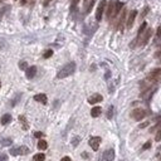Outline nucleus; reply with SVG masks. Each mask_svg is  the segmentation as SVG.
Wrapping results in <instances>:
<instances>
[{"instance_id":"nucleus-1","label":"nucleus","mask_w":161,"mask_h":161,"mask_svg":"<svg viewBox=\"0 0 161 161\" xmlns=\"http://www.w3.org/2000/svg\"><path fill=\"white\" fill-rule=\"evenodd\" d=\"M74 69H76V63L71 62V63L66 64L63 68H62L61 71H59V72H58L57 77H58V78H66V77H68V76L73 74Z\"/></svg>"},{"instance_id":"nucleus-2","label":"nucleus","mask_w":161,"mask_h":161,"mask_svg":"<svg viewBox=\"0 0 161 161\" xmlns=\"http://www.w3.org/2000/svg\"><path fill=\"white\" fill-rule=\"evenodd\" d=\"M29 150L28 147H25V146H19V147H13L10 149L9 151V154L13 156H18V155H25V154H28Z\"/></svg>"},{"instance_id":"nucleus-3","label":"nucleus","mask_w":161,"mask_h":161,"mask_svg":"<svg viewBox=\"0 0 161 161\" xmlns=\"http://www.w3.org/2000/svg\"><path fill=\"white\" fill-rule=\"evenodd\" d=\"M131 116L133 117V120L136 121H141L145 118V116H146V111L142 108H136L132 111V113H131Z\"/></svg>"},{"instance_id":"nucleus-4","label":"nucleus","mask_w":161,"mask_h":161,"mask_svg":"<svg viewBox=\"0 0 161 161\" xmlns=\"http://www.w3.org/2000/svg\"><path fill=\"white\" fill-rule=\"evenodd\" d=\"M161 78V69L157 68V69H154L149 76H147V80L149 82H156Z\"/></svg>"},{"instance_id":"nucleus-5","label":"nucleus","mask_w":161,"mask_h":161,"mask_svg":"<svg viewBox=\"0 0 161 161\" xmlns=\"http://www.w3.org/2000/svg\"><path fill=\"white\" fill-rule=\"evenodd\" d=\"M106 0H101V3H99V5L97 8V12H96V19H97L98 22L102 19V15H103V12L104 9H106Z\"/></svg>"},{"instance_id":"nucleus-6","label":"nucleus","mask_w":161,"mask_h":161,"mask_svg":"<svg viewBox=\"0 0 161 161\" xmlns=\"http://www.w3.org/2000/svg\"><path fill=\"white\" fill-rule=\"evenodd\" d=\"M151 35H152V29H146V32H145L144 37H142V39L140 40V46H146L147 44V42H149V39L151 38Z\"/></svg>"},{"instance_id":"nucleus-7","label":"nucleus","mask_w":161,"mask_h":161,"mask_svg":"<svg viewBox=\"0 0 161 161\" xmlns=\"http://www.w3.org/2000/svg\"><path fill=\"white\" fill-rule=\"evenodd\" d=\"M88 144H89V146L93 149V151H97L98 147H99V144H101V137H98V136L92 137L88 141Z\"/></svg>"},{"instance_id":"nucleus-8","label":"nucleus","mask_w":161,"mask_h":161,"mask_svg":"<svg viewBox=\"0 0 161 161\" xmlns=\"http://www.w3.org/2000/svg\"><path fill=\"white\" fill-rule=\"evenodd\" d=\"M136 15H137V10H132V12L130 13V15L127 18V28H132L133 23H135V19H136Z\"/></svg>"},{"instance_id":"nucleus-9","label":"nucleus","mask_w":161,"mask_h":161,"mask_svg":"<svg viewBox=\"0 0 161 161\" xmlns=\"http://www.w3.org/2000/svg\"><path fill=\"white\" fill-rule=\"evenodd\" d=\"M102 99H103V97H102L101 94H98V93H94L93 96H91V97L88 98V103L94 104V103H98V102H101Z\"/></svg>"},{"instance_id":"nucleus-10","label":"nucleus","mask_w":161,"mask_h":161,"mask_svg":"<svg viewBox=\"0 0 161 161\" xmlns=\"http://www.w3.org/2000/svg\"><path fill=\"white\" fill-rule=\"evenodd\" d=\"M122 8H123V4L121 3V1H117L116 0L115 1V10H113V14H112V18L117 17L118 14H120V12L122 10Z\"/></svg>"},{"instance_id":"nucleus-11","label":"nucleus","mask_w":161,"mask_h":161,"mask_svg":"<svg viewBox=\"0 0 161 161\" xmlns=\"http://www.w3.org/2000/svg\"><path fill=\"white\" fill-rule=\"evenodd\" d=\"M103 157H104V160L106 161H113V159H115V151H113L112 149L104 151Z\"/></svg>"},{"instance_id":"nucleus-12","label":"nucleus","mask_w":161,"mask_h":161,"mask_svg":"<svg viewBox=\"0 0 161 161\" xmlns=\"http://www.w3.org/2000/svg\"><path fill=\"white\" fill-rule=\"evenodd\" d=\"M115 1L116 0H112V1H109L108 4V8H107V18L108 19L112 18V14H113V10H115Z\"/></svg>"},{"instance_id":"nucleus-13","label":"nucleus","mask_w":161,"mask_h":161,"mask_svg":"<svg viewBox=\"0 0 161 161\" xmlns=\"http://www.w3.org/2000/svg\"><path fill=\"white\" fill-rule=\"evenodd\" d=\"M35 74H37V67H35V66H32V67H29V68L27 69V77H28L29 79L33 78Z\"/></svg>"},{"instance_id":"nucleus-14","label":"nucleus","mask_w":161,"mask_h":161,"mask_svg":"<svg viewBox=\"0 0 161 161\" xmlns=\"http://www.w3.org/2000/svg\"><path fill=\"white\" fill-rule=\"evenodd\" d=\"M34 99L37 102H40V103H47V96L46 94H43V93H40V94H35L34 96Z\"/></svg>"},{"instance_id":"nucleus-15","label":"nucleus","mask_w":161,"mask_h":161,"mask_svg":"<svg viewBox=\"0 0 161 161\" xmlns=\"http://www.w3.org/2000/svg\"><path fill=\"white\" fill-rule=\"evenodd\" d=\"M146 27H147V24L145 23H142L141 24V27H140V29H138V33H137V39L136 40H140V38H141V35L144 34V32H145V29H146Z\"/></svg>"},{"instance_id":"nucleus-16","label":"nucleus","mask_w":161,"mask_h":161,"mask_svg":"<svg viewBox=\"0 0 161 161\" xmlns=\"http://www.w3.org/2000/svg\"><path fill=\"white\" fill-rule=\"evenodd\" d=\"M101 112H102L101 107H93L92 111H91V116L92 117H98V116L101 115Z\"/></svg>"},{"instance_id":"nucleus-17","label":"nucleus","mask_w":161,"mask_h":161,"mask_svg":"<svg viewBox=\"0 0 161 161\" xmlns=\"http://www.w3.org/2000/svg\"><path fill=\"white\" fill-rule=\"evenodd\" d=\"M10 121H12V116L9 113H6V115H4L1 117V125H8Z\"/></svg>"},{"instance_id":"nucleus-18","label":"nucleus","mask_w":161,"mask_h":161,"mask_svg":"<svg viewBox=\"0 0 161 161\" xmlns=\"http://www.w3.org/2000/svg\"><path fill=\"white\" fill-rule=\"evenodd\" d=\"M125 19H126V9H123L122 10V14H121V18H120V23H118V28L122 29V24L125 22Z\"/></svg>"},{"instance_id":"nucleus-19","label":"nucleus","mask_w":161,"mask_h":161,"mask_svg":"<svg viewBox=\"0 0 161 161\" xmlns=\"http://www.w3.org/2000/svg\"><path fill=\"white\" fill-rule=\"evenodd\" d=\"M12 144V138H0V145H3V146H10Z\"/></svg>"},{"instance_id":"nucleus-20","label":"nucleus","mask_w":161,"mask_h":161,"mask_svg":"<svg viewBox=\"0 0 161 161\" xmlns=\"http://www.w3.org/2000/svg\"><path fill=\"white\" fill-rule=\"evenodd\" d=\"M38 149L39 150H47L48 149L47 141H44V140H39V142H38Z\"/></svg>"},{"instance_id":"nucleus-21","label":"nucleus","mask_w":161,"mask_h":161,"mask_svg":"<svg viewBox=\"0 0 161 161\" xmlns=\"http://www.w3.org/2000/svg\"><path fill=\"white\" fill-rule=\"evenodd\" d=\"M46 160V155L44 154H37L33 157V161H44Z\"/></svg>"},{"instance_id":"nucleus-22","label":"nucleus","mask_w":161,"mask_h":161,"mask_svg":"<svg viewBox=\"0 0 161 161\" xmlns=\"http://www.w3.org/2000/svg\"><path fill=\"white\" fill-rule=\"evenodd\" d=\"M19 120H20V122H22V123H24V130H28V125H27V121H25V117H24V116H20V117H19Z\"/></svg>"},{"instance_id":"nucleus-23","label":"nucleus","mask_w":161,"mask_h":161,"mask_svg":"<svg viewBox=\"0 0 161 161\" xmlns=\"http://www.w3.org/2000/svg\"><path fill=\"white\" fill-rule=\"evenodd\" d=\"M52 54H53V51H51V49H48L44 54H43V57L44 58H49V57H52Z\"/></svg>"},{"instance_id":"nucleus-24","label":"nucleus","mask_w":161,"mask_h":161,"mask_svg":"<svg viewBox=\"0 0 161 161\" xmlns=\"http://www.w3.org/2000/svg\"><path fill=\"white\" fill-rule=\"evenodd\" d=\"M89 3H91V0H84L83 1V5H84V10H88V6H89Z\"/></svg>"},{"instance_id":"nucleus-25","label":"nucleus","mask_w":161,"mask_h":161,"mask_svg":"<svg viewBox=\"0 0 161 161\" xmlns=\"http://www.w3.org/2000/svg\"><path fill=\"white\" fill-rule=\"evenodd\" d=\"M150 147H151V141H147V142L142 146V150H149Z\"/></svg>"},{"instance_id":"nucleus-26","label":"nucleus","mask_w":161,"mask_h":161,"mask_svg":"<svg viewBox=\"0 0 161 161\" xmlns=\"http://www.w3.org/2000/svg\"><path fill=\"white\" fill-rule=\"evenodd\" d=\"M156 141H161V128L157 131V133H156V137H155Z\"/></svg>"},{"instance_id":"nucleus-27","label":"nucleus","mask_w":161,"mask_h":161,"mask_svg":"<svg viewBox=\"0 0 161 161\" xmlns=\"http://www.w3.org/2000/svg\"><path fill=\"white\" fill-rule=\"evenodd\" d=\"M19 68L20 69H27V62H20V63H19Z\"/></svg>"},{"instance_id":"nucleus-28","label":"nucleus","mask_w":161,"mask_h":161,"mask_svg":"<svg viewBox=\"0 0 161 161\" xmlns=\"http://www.w3.org/2000/svg\"><path fill=\"white\" fill-rule=\"evenodd\" d=\"M94 3H96V0H91V3H89V6H88V10H87V13L89 12L91 9H92V6L94 5Z\"/></svg>"},{"instance_id":"nucleus-29","label":"nucleus","mask_w":161,"mask_h":161,"mask_svg":"<svg viewBox=\"0 0 161 161\" xmlns=\"http://www.w3.org/2000/svg\"><path fill=\"white\" fill-rule=\"evenodd\" d=\"M78 141H79V137H78V136H76L74 141L72 142V144H73V146H77V144H78Z\"/></svg>"},{"instance_id":"nucleus-30","label":"nucleus","mask_w":161,"mask_h":161,"mask_svg":"<svg viewBox=\"0 0 161 161\" xmlns=\"http://www.w3.org/2000/svg\"><path fill=\"white\" fill-rule=\"evenodd\" d=\"M78 3H79V0H72V8H76Z\"/></svg>"},{"instance_id":"nucleus-31","label":"nucleus","mask_w":161,"mask_h":161,"mask_svg":"<svg viewBox=\"0 0 161 161\" xmlns=\"http://www.w3.org/2000/svg\"><path fill=\"white\" fill-rule=\"evenodd\" d=\"M0 161H8L6 155H0Z\"/></svg>"},{"instance_id":"nucleus-32","label":"nucleus","mask_w":161,"mask_h":161,"mask_svg":"<svg viewBox=\"0 0 161 161\" xmlns=\"http://www.w3.org/2000/svg\"><path fill=\"white\" fill-rule=\"evenodd\" d=\"M157 37H160V38H161V25L157 28Z\"/></svg>"},{"instance_id":"nucleus-33","label":"nucleus","mask_w":161,"mask_h":161,"mask_svg":"<svg viewBox=\"0 0 161 161\" xmlns=\"http://www.w3.org/2000/svg\"><path fill=\"white\" fill-rule=\"evenodd\" d=\"M34 136H35V137H42V136H43V133H42V132H35Z\"/></svg>"},{"instance_id":"nucleus-34","label":"nucleus","mask_w":161,"mask_h":161,"mask_svg":"<svg viewBox=\"0 0 161 161\" xmlns=\"http://www.w3.org/2000/svg\"><path fill=\"white\" fill-rule=\"evenodd\" d=\"M61 161H72V160H71V157H68V156H66V157H63V159H62Z\"/></svg>"},{"instance_id":"nucleus-35","label":"nucleus","mask_w":161,"mask_h":161,"mask_svg":"<svg viewBox=\"0 0 161 161\" xmlns=\"http://www.w3.org/2000/svg\"><path fill=\"white\" fill-rule=\"evenodd\" d=\"M108 118H111V117H112V107H111V108H109V111H108Z\"/></svg>"},{"instance_id":"nucleus-36","label":"nucleus","mask_w":161,"mask_h":161,"mask_svg":"<svg viewBox=\"0 0 161 161\" xmlns=\"http://www.w3.org/2000/svg\"><path fill=\"white\" fill-rule=\"evenodd\" d=\"M20 3H22V4H25V3H27V0H22Z\"/></svg>"},{"instance_id":"nucleus-37","label":"nucleus","mask_w":161,"mask_h":161,"mask_svg":"<svg viewBox=\"0 0 161 161\" xmlns=\"http://www.w3.org/2000/svg\"><path fill=\"white\" fill-rule=\"evenodd\" d=\"M49 1H52V0H46V4H48Z\"/></svg>"},{"instance_id":"nucleus-38","label":"nucleus","mask_w":161,"mask_h":161,"mask_svg":"<svg viewBox=\"0 0 161 161\" xmlns=\"http://www.w3.org/2000/svg\"><path fill=\"white\" fill-rule=\"evenodd\" d=\"M0 1H3V0H0Z\"/></svg>"},{"instance_id":"nucleus-39","label":"nucleus","mask_w":161,"mask_h":161,"mask_svg":"<svg viewBox=\"0 0 161 161\" xmlns=\"http://www.w3.org/2000/svg\"><path fill=\"white\" fill-rule=\"evenodd\" d=\"M0 86H1V83H0Z\"/></svg>"}]
</instances>
